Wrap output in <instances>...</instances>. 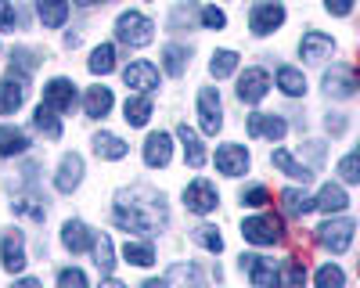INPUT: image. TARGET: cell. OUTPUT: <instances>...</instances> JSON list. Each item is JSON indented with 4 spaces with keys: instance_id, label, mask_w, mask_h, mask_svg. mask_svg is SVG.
I'll return each mask as SVG.
<instances>
[{
    "instance_id": "cell-1",
    "label": "cell",
    "mask_w": 360,
    "mask_h": 288,
    "mask_svg": "<svg viewBox=\"0 0 360 288\" xmlns=\"http://www.w3.org/2000/svg\"><path fill=\"white\" fill-rule=\"evenodd\" d=\"M112 220L134 230V235L152 238L159 235V227H166L169 213H166V198L152 188H134V191H119L115 195V206H112Z\"/></svg>"
},
{
    "instance_id": "cell-2",
    "label": "cell",
    "mask_w": 360,
    "mask_h": 288,
    "mask_svg": "<svg viewBox=\"0 0 360 288\" xmlns=\"http://www.w3.org/2000/svg\"><path fill=\"white\" fill-rule=\"evenodd\" d=\"M115 40L127 47H148L155 40V22L141 11H123L115 18Z\"/></svg>"
},
{
    "instance_id": "cell-3",
    "label": "cell",
    "mask_w": 360,
    "mask_h": 288,
    "mask_svg": "<svg viewBox=\"0 0 360 288\" xmlns=\"http://www.w3.org/2000/svg\"><path fill=\"white\" fill-rule=\"evenodd\" d=\"M242 238L252 242V245H278V242H285V223H281V216H274V213L249 216V220L242 223Z\"/></svg>"
},
{
    "instance_id": "cell-4",
    "label": "cell",
    "mask_w": 360,
    "mask_h": 288,
    "mask_svg": "<svg viewBox=\"0 0 360 288\" xmlns=\"http://www.w3.org/2000/svg\"><path fill=\"white\" fill-rule=\"evenodd\" d=\"M25 94H29V72L11 69L0 79V115H15L25 105Z\"/></svg>"
},
{
    "instance_id": "cell-5",
    "label": "cell",
    "mask_w": 360,
    "mask_h": 288,
    "mask_svg": "<svg viewBox=\"0 0 360 288\" xmlns=\"http://www.w3.org/2000/svg\"><path fill=\"white\" fill-rule=\"evenodd\" d=\"M242 270L249 274V281L256 284V288H285L281 284V274H278V267H274V259H263V256H252V252H242Z\"/></svg>"
},
{
    "instance_id": "cell-6",
    "label": "cell",
    "mask_w": 360,
    "mask_h": 288,
    "mask_svg": "<svg viewBox=\"0 0 360 288\" xmlns=\"http://www.w3.org/2000/svg\"><path fill=\"white\" fill-rule=\"evenodd\" d=\"M353 230H356L353 220H324V223L317 227V245H324L328 252H335V256H339V252L349 249Z\"/></svg>"
},
{
    "instance_id": "cell-7",
    "label": "cell",
    "mask_w": 360,
    "mask_h": 288,
    "mask_svg": "<svg viewBox=\"0 0 360 288\" xmlns=\"http://www.w3.org/2000/svg\"><path fill=\"white\" fill-rule=\"evenodd\" d=\"M281 22H285L281 0H259V4L252 8V15H249V29L256 37H270L274 29H281Z\"/></svg>"
},
{
    "instance_id": "cell-8",
    "label": "cell",
    "mask_w": 360,
    "mask_h": 288,
    "mask_svg": "<svg viewBox=\"0 0 360 288\" xmlns=\"http://www.w3.org/2000/svg\"><path fill=\"white\" fill-rule=\"evenodd\" d=\"M324 94L328 98H353L356 94V86H360V76L353 65H332L324 72Z\"/></svg>"
},
{
    "instance_id": "cell-9",
    "label": "cell",
    "mask_w": 360,
    "mask_h": 288,
    "mask_svg": "<svg viewBox=\"0 0 360 288\" xmlns=\"http://www.w3.org/2000/svg\"><path fill=\"white\" fill-rule=\"evenodd\" d=\"M198 123H202L205 133H220V126H224V105H220L217 86H202V91H198Z\"/></svg>"
},
{
    "instance_id": "cell-10",
    "label": "cell",
    "mask_w": 360,
    "mask_h": 288,
    "mask_svg": "<svg viewBox=\"0 0 360 288\" xmlns=\"http://www.w3.org/2000/svg\"><path fill=\"white\" fill-rule=\"evenodd\" d=\"M184 206H188L191 213H198V216H209V213H217L220 195H217V188L209 184V181H191V184L184 188Z\"/></svg>"
},
{
    "instance_id": "cell-11",
    "label": "cell",
    "mask_w": 360,
    "mask_h": 288,
    "mask_svg": "<svg viewBox=\"0 0 360 288\" xmlns=\"http://www.w3.org/2000/svg\"><path fill=\"white\" fill-rule=\"evenodd\" d=\"M44 105H51L54 112H72L76 108V83L65 79V76H58L44 86Z\"/></svg>"
},
{
    "instance_id": "cell-12",
    "label": "cell",
    "mask_w": 360,
    "mask_h": 288,
    "mask_svg": "<svg viewBox=\"0 0 360 288\" xmlns=\"http://www.w3.org/2000/svg\"><path fill=\"white\" fill-rule=\"evenodd\" d=\"M83 184V159L76 152L62 155V162H58V173H54V188L62 195H72L76 188Z\"/></svg>"
},
{
    "instance_id": "cell-13",
    "label": "cell",
    "mask_w": 360,
    "mask_h": 288,
    "mask_svg": "<svg viewBox=\"0 0 360 288\" xmlns=\"http://www.w3.org/2000/svg\"><path fill=\"white\" fill-rule=\"evenodd\" d=\"M217 169L224 177H242V173H249V152L242 144H220L217 148Z\"/></svg>"
},
{
    "instance_id": "cell-14",
    "label": "cell",
    "mask_w": 360,
    "mask_h": 288,
    "mask_svg": "<svg viewBox=\"0 0 360 288\" xmlns=\"http://www.w3.org/2000/svg\"><path fill=\"white\" fill-rule=\"evenodd\" d=\"M266 91H270V76H266V69H245L242 79H238V98H242L245 105L263 101Z\"/></svg>"
},
{
    "instance_id": "cell-15",
    "label": "cell",
    "mask_w": 360,
    "mask_h": 288,
    "mask_svg": "<svg viewBox=\"0 0 360 288\" xmlns=\"http://www.w3.org/2000/svg\"><path fill=\"white\" fill-rule=\"evenodd\" d=\"M169 159H173V137L162 133V130L148 133V140H144V166L162 169V166H169Z\"/></svg>"
},
{
    "instance_id": "cell-16",
    "label": "cell",
    "mask_w": 360,
    "mask_h": 288,
    "mask_svg": "<svg viewBox=\"0 0 360 288\" xmlns=\"http://www.w3.org/2000/svg\"><path fill=\"white\" fill-rule=\"evenodd\" d=\"M0 259H4V270L18 274L25 270V238H22V230H8L4 238H0Z\"/></svg>"
},
{
    "instance_id": "cell-17",
    "label": "cell",
    "mask_w": 360,
    "mask_h": 288,
    "mask_svg": "<svg viewBox=\"0 0 360 288\" xmlns=\"http://www.w3.org/2000/svg\"><path fill=\"white\" fill-rule=\"evenodd\" d=\"M288 133V123L281 115H270V112H252L249 115V137H266V140H281Z\"/></svg>"
},
{
    "instance_id": "cell-18",
    "label": "cell",
    "mask_w": 360,
    "mask_h": 288,
    "mask_svg": "<svg viewBox=\"0 0 360 288\" xmlns=\"http://www.w3.org/2000/svg\"><path fill=\"white\" fill-rule=\"evenodd\" d=\"M123 83L134 86V91H141V94H148V91H155V86H159V69L152 62H130L123 69Z\"/></svg>"
},
{
    "instance_id": "cell-19",
    "label": "cell",
    "mask_w": 360,
    "mask_h": 288,
    "mask_svg": "<svg viewBox=\"0 0 360 288\" xmlns=\"http://www.w3.org/2000/svg\"><path fill=\"white\" fill-rule=\"evenodd\" d=\"M94 230H90L83 220H65V227H62V245L69 249V252H86V249H94Z\"/></svg>"
},
{
    "instance_id": "cell-20",
    "label": "cell",
    "mask_w": 360,
    "mask_h": 288,
    "mask_svg": "<svg viewBox=\"0 0 360 288\" xmlns=\"http://www.w3.org/2000/svg\"><path fill=\"white\" fill-rule=\"evenodd\" d=\"M332 51H335V40L328 37V33H317V29L299 40V54H303L307 62H321V58H328Z\"/></svg>"
},
{
    "instance_id": "cell-21",
    "label": "cell",
    "mask_w": 360,
    "mask_h": 288,
    "mask_svg": "<svg viewBox=\"0 0 360 288\" xmlns=\"http://www.w3.org/2000/svg\"><path fill=\"white\" fill-rule=\"evenodd\" d=\"M166 288H205V281L195 263H173L166 270Z\"/></svg>"
},
{
    "instance_id": "cell-22",
    "label": "cell",
    "mask_w": 360,
    "mask_h": 288,
    "mask_svg": "<svg viewBox=\"0 0 360 288\" xmlns=\"http://www.w3.org/2000/svg\"><path fill=\"white\" fill-rule=\"evenodd\" d=\"M112 105H115V98H112L108 86H90L86 98H83V112L90 115V119H105V115L112 112Z\"/></svg>"
},
{
    "instance_id": "cell-23",
    "label": "cell",
    "mask_w": 360,
    "mask_h": 288,
    "mask_svg": "<svg viewBox=\"0 0 360 288\" xmlns=\"http://www.w3.org/2000/svg\"><path fill=\"white\" fill-rule=\"evenodd\" d=\"M29 152V133L18 126H0V159H15Z\"/></svg>"
},
{
    "instance_id": "cell-24",
    "label": "cell",
    "mask_w": 360,
    "mask_h": 288,
    "mask_svg": "<svg viewBox=\"0 0 360 288\" xmlns=\"http://www.w3.org/2000/svg\"><path fill=\"white\" fill-rule=\"evenodd\" d=\"M176 137H180V144H184L188 166H191V169H202V166H205V144L198 140V133L184 123V126H176Z\"/></svg>"
},
{
    "instance_id": "cell-25",
    "label": "cell",
    "mask_w": 360,
    "mask_h": 288,
    "mask_svg": "<svg viewBox=\"0 0 360 288\" xmlns=\"http://www.w3.org/2000/svg\"><path fill=\"white\" fill-rule=\"evenodd\" d=\"M314 202H317V209H321V213L332 216V213H342V209L349 206V195H346V188H342V184H324V188H321V195H317Z\"/></svg>"
},
{
    "instance_id": "cell-26",
    "label": "cell",
    "mask_w": 360,
    "mask_h": 288,
    "mask_svg": "<svg viewBox=\"0 0 360 288\" xmlns=\"http://www.w3.org/2000/svg\"><path fill=\"white\" fill-rule=\"evenodd\" d=\"M37 15L44 29H62L69 18V0H37Z\"/></svg>"
},
{
    "instance_id": "cell-27",
    "label": "cell",
    "mask_w": 360,
    "mask_h": 288,
    "mask_svg": "<svg viewBox=\"0 0 360 288\" xmlns=\"http://www.w3.org/2000/svg\"><path fill=\"white\" fill-rule=\"evenodd\" d=\"M94 152H98V159H108V162H119V159H127V152H130V144L123 140V137H115V133H98L94 137Z\"/></svg>"
},
{
    "instance_id": "cell-28",
    "label": "cell",
    "mask_w": 360,
    "mask_h": 288,
    "mask_svg": "<svg viewBox=\"0 0 360 288\" xmlns=\"http://www.w3.org/2000/svg\"><path fill=\"white\" fill-rule=\"evenodd\" d=\"M270 162H274L285 177H292V181H303V184H310L314 181V173H310V166L307 162H295L292 159V152H285V148H278L274 155H270Z\"/></svg>"
},
{
    "instance_id": "cell-29",
    "label": "cell",
    "mask_w": 360,
    "mask_h": 288,
    "mask_svg": "<svg viewBox=\"0 0 360 288\" xmlns=\"http://www.w3.org/2000/svg\"><path fill=\"white\" fill-rule=\"evenodd\" d=\"M188 65H191V51H188L184 44H166V47H162V69H166L169 76H184Z\"/></svg>"
},
{
    "instance_id": "cell-30",
    "label": "cell",
    "mask_w": 360,
    "mask_h": 288,
    "mask_svg": "<svg viewBox=\"0 0 360 288\" xmlns=\"http://www.w3.org/2000/svg\"><path fill=\"white\" fill-rule=\"evenodd\" d=\"M281 209H285L288 216H307V213H314V209H317V202H314L307 191L285 188V191H281Z\"/></svg>"
},
{
    "instance_id": "cell-31",
    "label": "cell",
    "mask_w": 360,
    "mask_h": 288,
    "mask_svg": "<svg viewBox=\"0 0 360 288\" xmlns=\"http://www.w3.org/2000/svg\"><path fill=\"white\" fill-rule=\"evenodd\" d=\"M33 126L47 137V140H58L62 137V119H58V112L51 108V105H37V112H33Z\"/></svg>"
},
{
    "instance_id": "cell-32",
    "label": "cell",
    "mask_w": 360,
    "mask_h": 288,
    "mask_svg": "<svg viewBox=\"0 0 360 288\" xmlns=\"http://www.w3.org/2000/svg\"><path fill=\"white\" fill-rule=\"evenodd\" d=\"M123 119H127L130 126H144L148 119H152V98H148V94H134V98H127V105H123Z\"/></svg>"
},
{
    "instance_id": "cell-33",
    "label": "cell",
    "mask_w": 360,
    "mask_h": 288,
    "mask_svg": "<svg viewBox=\"0 0 360 288\" xmlns=\"http://www.w3.org/2000/svg\"><path fill=\"white\" fill-rule=\"evenodd\" d=\"M278 86H281L285 98H303L307 94V76L299 69H292V65H281L278 69Z\"/></svg>"
},
{
    "instance_id": "cell-34",
    "label": "cell",
    "mask_w": 360,
    "mask_h": 288,
    "mask_svg": "<svg viewBox=\"0 0 360 288\" xmlns=\"http://www.w3.org/2000/svg\"><path fill=\"white\" fill-rule=\"evenodd\" d=\"M123 259H127V263H134V267H152L155 263V249H152V242H130L127 238Z\"/></svg>"
},
{
    "instance_id": "cell-35",
    "label": "cell",
    "mask_w": 360,
    "mask_h": 288,
    "mask_svg": "<svg viewBox=\"0 0 360 288\" xmlns=\"http://www.w3.org/2000/svg\"><path fill=\"white\" fill-rule=\"evenodd\" d=\"M86 69L94 76H108L115 69V47L112 44H98L94 54H90V62H86Z\"/></svg>"
},
{
    "instance_id": "cell-36",
    "label": "cell",
    "mask_w": 360,
    "mask_h": 288,
    "mask_svg": "<svg viewBox=\"0 0 360 288\" xmlns=\"http://www.w3.org/2000/svg\"><path fill=\"white\" fill-rule=\"evenodd\" d=\"M94 263H98V270L108 277L112 274V267H115V249H112V238L108 235H98L94 238Z\"/></svg>"
},
{
    "instance_id": "cell-37",
    "label": "cell",
    "mask_w": 360,
    "mask_h": 288,
    "mask_svg": "<svg viewBox=\"0 0 360 288\" xmlns=\"http://www.w3.org/2000/svg\"><path fill=\"white\" fill-rule=\"evenodd\" d=\"M234 69H238V54L234 51H217L213 62H209V76L213 79H227Z\"/></svg>"
},
{
    "instance_id": "cell-38",
    "label": "cell",
    "mask_w": 360,
    "mask_h": 288,
    "mask_svg": "<svg viewBox=\"0 0 360 288\" xmlns=\"http://www.w3.org/2000/svg\"><path fill=\"white\" fill-rule=\"evenodd\" d=\"M11 209H15L18 216H33V220H44V216H47V206H44L37 195H18V198L11 202Z\"/></svg>"
},
{
    "instance_id": "cell-39",
    "label": "cell",
    "mask_w": 360,
    "mask_h": 288,
    "mask_svg": "<svg viewBox=\"0 0 360 288\" xmlns=\"http://www.w3.org/2000/svg\"><path fill=\"white\" fill-rule=\"evenodd\" d=\"M191 238H195V245H202L205 252H224V238H220V230H217V227H209V223L195 227V230H191Z\"/></svg>"
},
{
    "instance_id": "cell-40",
    "label": "cell",
    "mask_w": 360,
    "mask_h": 288,
    "mask_svg": "<svg viewBox=\"0 0 360 288\" xmlns=\"http://www.w3.org/2000/svg\"><path fill=\"white\" fill-rule=\"evenodd\" d=\"M314 281H317V288H346V274H342V267H335V263H324V267L314 274Z\"/></svg>"
},
{
    "instance_id": "cell-41",
    "label": "cell",
    "mask_w": 360,
    "mask_h": 288,
    "mask_svg": "<svg viewBox=\"0 0 360 288\" xmlns=\"http://www.w3.org/2000/svg\"><path fill=\"white\" fill-rule=\"evenodd\" d=\"M40 65V54L29 51V47H15L11 51V69H22V72H33Z\"/></svg>"
},
{
    "instance_id": "cell-42",
    "label": "cell",
    "mask_w": 360,
    "mask_h": 288,
    "mask_svg": "<svg viewBox=\"0 0 360 288\" xmlns=\"http://www.w3.org/2000/svg\"><path fill=\"white\" fill-rule=\"evenodd\" d=\"M285 288H307V267L299 263V259H288V267H285V277H281Z\"/></svg>"
},
{
    "instance_id": "cell-43",
    "label": "cell",
    "mask_w": 360,
    "mask_h": 288,
    "mask_svg": "<svg viewBox=\"0 0 360 288\" xmlns=\"http://www.w3.org/2000/svg\"><path fill=\"white\" fill-rule=\"evenodd\" d=\"M339 177H342L346 184H360V152H353V155H346V159L339 162Z\"/></svg>"
},
{
    "instance_id": "cell-44",
    "label": "cell",
    "mask_w": 360,
    "mask_h": 288,
    "mask_svg": "<svg viewBox=\"0 0 360 288\" xmlns=\"http://www.w3.org/2000/svg\"><path fill=\"white\" fill-rule=\"evenodd\" d=\"M58 288H90V284H86V274L79 267H65L58 274Z\"/></svg>"
},
{
    "instance_id": "cell-45",
    "label": "cell",
    "mask_w": 360,
    "mask_h": 288,
    "mask_svg": "<svg viewBox=\"0 0 360 288\" xmlns=\"http://www.w3.org/2000/svg\"><path fill=\"white\" fill-rule=\"evenodd\" d=\"M198 18H202V29H224V25H227V15H224L217 4L202 8V11H198Z\"/></svg>"
},
{
    "instance_id": "cell-46",
    "label": "cell",
    "mask_w": 360,
    "mask_h": 288,
    "mask_svg": "<svg viewBox=\"0 0 360 288\" xmlns=\"http://www.w3.org/2000/svg\"><path fill=\"white\" fill-rule=\"evenodd\" d=\"M270 202V191L266 188H249L245 195H242V206H249V209H263Z\"/></svg>"
},
{
    "instance_id": "cell-47",
    "label": "cell",
    "mask_w": 360,
    "mask_h": 288,
    "mask_svg": "<svg viewBox=\"0 0 360 288\" xmlns=\"http://www.w3.org/2000/svg\"><path fill=\"white\" fill-rule=\"evenodd\" d=\"M188 22H191V4H180V8L169 15V29H173V33H180V29H188Z\"/></svg>"
},
{
    "instance_id": "cell-48",
    "label": "cell",
    "mask_w": 360,
    "mask_h": 288,
    "mask_svg": "<svg viewBox=\"0 0 360 288\" xmlns=\"http://www.w3.org/2000/svg\"><path fill=\"white\" fill-rule=\"evenodd\" d=\"M18 25V11L8 4V0H0V29H8V33H15Z\"/></svg>"
},
{
    "instance_id": "cell-49",
    "label": "cell",
    "mask_w": 360,
    "mask_h": 288,
    "mask_svg": "<svg viewBox=\"0 0 360 288\" xmlns=\"http://www.w3.org/2000/svg\"><path fill=\"white\" fill-rule=\"evenodd\" d=\"M353 4H356V0H324V11L342 18V15H349V11H353Z\"/></svg>"
},
{
    "instance_id": "cell-50",
    "label": "cell",
    "mask_w": 360,
    "mask_h": 288,
    "mask_svg": "<svg viewBox=\"0 0 360 288\" xmlns=\"http://www.w3.org/2000/svg\"><path fill=\"white\" fill-rule=\"evenodd\" d=\"M324 126H328V133H342V130H346V115L332 112V115H328V119H324Z\"/></svg>"
},
{
    "instance_id": "cell-51",
    "label": "cell",
    "mask_w": 360,
    "mask_h": 288,
    "mask_svg": "<svg viewBox=\"0 0 360 288\" xmlns=\"http://www.w3.org/2000/svg\"><path fill=\"white\" fill-rule=\"evenodd\" d=\"M11 288H44V284H40L37 277H18V281H15Z\"/></svg>"
},
{
    "instance_id": "cell-52",
    "label": "cell",
    "mask_w": 360,
    "mask_h": 288,
    "mask_svg": "<svg viewBox=\"0 0 360 288\" xmlns=\"http://www.w3.org/2000/svg\"><path fill=\"white\" fill-rule=\"evenodd\" d=\"M101 288H127V284H123V281H119V277H112V274H108V277L101 281Z\"/></svg>"
},
{
    "instance_id": "cell-53",
    "label": "cell",
    "mask_w": 360,
    "mask_h": 288,
    "mask_svg": "<svg viewBox=\"0 0 360 288\" xmlns=\"http://www.w3.org/2000/svg\"><path fill=\"white\" fill-rule=\"evenodd\" d=\"M141 288H166V277H152V281H144Z\"/></svg>"
},
{
    "instance_id": "cell-54",
    "label": "cell",
    "mask_w": 360,
    "mask_h": 288,
    "mask_svg": "<svg viewBox=\"0 0 360 288\" xmlns=\"http://www.w3.org/2000/svg\"><path fill=\"white\" fill-rule=\"evenodd\" d=\"M65 47H79V33H69L65 37Z\"/></svg>"
},
{
    "instance_id": "cell-55",
    "label": "cell",
    "mask_w": 360,
    "mask_h": 288,
    "mask_svg": "<svg viewBox=\"0 0 360 288\" xmlns=\"http://www.w3.org/2000/svg\"><path fill=\"white\" fill-rule=\"evenodd\" d=\"M79 8H94V4H105V0H76Z\"/></svg>"
},
{
    "instance_id": "cell-56",
    "label": "cell",
    "mask_w": 360,
    "mask_h": 288,
    "mask_svg": "<svg viewBox=\"0 0 360 288\" xmlns=\"http://www.w3.org/2000/svg\"><path fill=\"white\" fill-rule=\"evenodd\" d=\"M356 152H360V148H356Z\"/></svg>"
}]
</instances>
